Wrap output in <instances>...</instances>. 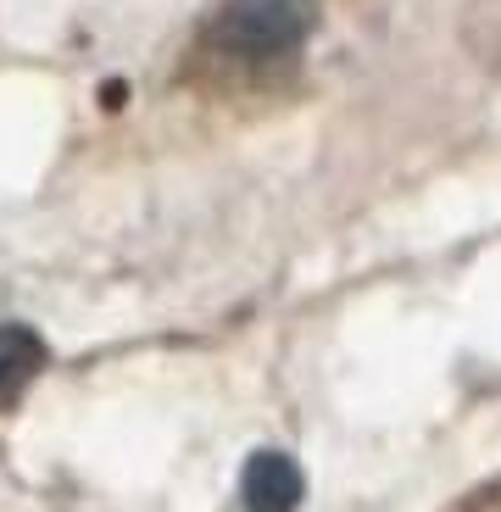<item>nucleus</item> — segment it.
<instances>
[{
    "label": "nucleus",
    "instance_id": "nucleus-3",
    "mask_svg": "<svg viewBox=\"0 0 501 512\" xmlns=\"http://www.w3.org/2000/svg\"><path fill=\"white\" fill-rule=\"evenodd\" d=\"M45 368V340L23 323H0V407L17 401Z\"/></svg>",
    "mask_w": 501,
    "mask_h": 512
},
{
    "label": "nucleus",
    "instance_id": "nucleus-1",
    "mask_svg": "<svg viewBox=\"0 0 501 512\" xmlns=\"http://www.w3.org/2000/svg\"><path fill=\"white\" fill-rule=\"evenodd\" d=\"M318 23V6L312 0H223L212 12V51L234 56L245 67L262 62H284L290 51H301Z\"/></svg>",
    "mask_w": 501,
    "mask_h": 512
},
{
    "label": "nucleus",
    "instance_id": "nucleus-2",
    "mask_svg": "<svg viewBox=\"0 0 501 512\" xmlns=\"http://www.w3.org/2000/svg\"><path fill=\"white\" fill-rule=\"evenodd\" d=\"M307 496V479H301V462L284 457V451H257L245 462V479H240V501L245 507H268L284 512Z\"/></svg>",
    "mask_w": 501,
    "mask_h": 512
}]
</instances>
